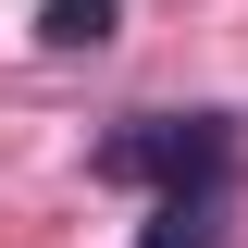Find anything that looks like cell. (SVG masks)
I'll return each instance as SVG.
<instances>
[{
  "label": "cell",
  "instance_id": "6da1fadb",
  "mask_svg": "<svg viewBox=\"0 0 248 248\" xmlns=\"http://www.w3.org/2000/svg\"><path fill=\"white\" fill-rule=\"evenodd\" d=\"M223 161H236V124L223 112H137L124 137H99V186H223Z\"/></svg>",
  "mask_w": 248,
  "mask_h": 248
},
{
  "label": "cell",
  "instance_id": "3957f363",
  "mask_svg": "<svg viewBox=\"0 0 248 248\" xmlns=\"http://www.w3.org/2000/svg\"><path fill=\"white\" fill-rule=\"evenodd\" d=\"M112 25H124L112 0H50V13H37V50H99Z\"/></svg>",
  "mask_w": 248,
  "mask_h": 248
},
{
  "label": "cell",
  "instance_id": "7a4b0ae2",
  "mask_svg": "<svg viewBox=\"0 0 248 248\" xmlns=\"http://www.w3.org/2000/svg\"><path fill=\"white\" fill-rule=\"evenodd\" d=\"M137 248H223V186H174Z\"/></svg>",
  "mask_w": 248,
  "mask_h": 248
}]
</instances>
